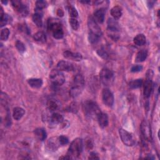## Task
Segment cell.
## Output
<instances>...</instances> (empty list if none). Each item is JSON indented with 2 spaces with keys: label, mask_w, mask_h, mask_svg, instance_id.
Returning <instances> with one entry per match:
<instances>
[{
  "label": "cell",
  "mask_w": 160,
  "mask_h": 160,
  "mask_svg": "<svg viewBox=\"0 0 160 160\" xmlns=\"http://www.w3.org/2000/svg\"><path fill=\"white\" fill-rule=\"evenodd\" d=\"M88 26L89 28L88 39L89 42L92 44L98 42L102 36V31L92 16H89Z\"/></svg>",
  "instance_id": "1"
},
{
  "label": "cell",
  "mask_w": 160,
  "mask_h": 160,
  "mask_svg": "<svg viewBox=\"0 0 160 160\" xmlns=\"http://www.w3.org/2000/svg\"><path fill=\"white\" fill-rule=\"evenodd\" d=\"M84 86V79L82 74H77L74 76L71 82L70 88V95L72 98H76L79 95L83 90Z\"/></svg>",
  "instance_id": "2"
},
{
  "label": "cell",
  "mask_w": 160,
  "mask_h": 160,
  "mask_svg": "<svg viewBox=\"0 0 160 160\" xmlns=\"http://www.w3.org/2000/svg\"><path fill=\"white\" fill-rule=\"evenodd\" d=\"M82 108L85 115L91 118H97L99 114L101 112L96 102L91 100L85 101Z\"/></svg>",
  "instance_id": "3"
},
{
  "label": "cell",
  "mask_w": 160,
  "mask_h": 160,
  "mask_svg": "<svg viewBox=\"0 0 160 160\" xmlns=\"http://www.w3.org/2000/svg\"><path fill=\"white\" fill-rule=\"evenodd\" d=\"M83 148L82 140L81 138H76L74 139L71 143L70 146L68 149V155L71 158H78L82 151Z\"/></svg>",
  "instance_id": "4"
},
{
  "label": "cell",
  "mask_w": 160,
  "mask_h": 160,
  "mask_svg": "<svg viewBox=\"0 0 160 160\" xmlns=\"http://www.w3.org/2000/svg\"><path fill=\"white\" fill-rule=\"evenodd\" d=\"M99 78L103 85L109 86L113 84L114 81V72L109 68H103L99 73Z\"/></svg>",
  "instance_id": "5"
},
{
  "label": "cell",
  "mask_w": 160,
  "mask_h": 160,
  "mask_svg": "<svg viewBox=\"0 0 160 160\" xmlns=\"http://www.w3.org/2000/svg\"><path fill=\"white\" fill-rule=\"evenodd\" d=\"M48 29L52 32V36L57 39H59L63 38L64 36V32L62 28L61 24L56 21H52L50 20L48 22Z\"/></svg>",
  "instance_id": "6"
},
{
  "label": "cell",
  "mask_w": 160,
  "mask_h": 160,
  "mask_svg": "<svg viewBox=\"0 0 160 160\" xmlns=\"http://www.w3.org/2000/svg\"><path fill=\"white\" fill-rule=\"evenodd\" d=\"M146 79L144 82V91L143 94L146 98L150 97L152 91V75L153 72L152 70L149 69L146 73Z\"/></svg>",
  "instance_id": "7"
},
{
  "label": "cell",
  "mask_w": 160,
  "mask_h": 160,
  "mask_svg": "<svg viewBox=\"0 0 160 160\" xmlns=\"http://www.w3.org/2000/svg\"><path fill=\"white\" fill-rule=\"evenodd\" d=\"M49 79L52 83L56 86H61L65 82L63 73L58 69H52L49 74Z\"/></svg>",
  "instance_id": "8"
},
{
  "label": "cell",
  "mask_w": 160,
  "mask_h": 160,
  "mask_svg": "<svg viewBox=\"0 0 160 160\" xmlns=\"http://www.w3.org/2000/svg\"><path fill=\"white\" fill-rule=\"evenodd\" d=\"M119 133L122 142L125 145L128 146H132L135 144V139H134L133 136L126 130L121 128L119 130Z\"/></svg>",
  "instance_id": "9"
},
{
  "label": "cell",
  "mask_w": 160,
  "mask_h": 160,
  "mask_svg": "<svg viewBox=\"0 0 160 160\" xmlns=\"http://www.w3.org/2000/svg\"><path fill=\"white\" fill-rule=\"evenodd\" d=\"M108 31L109 32L111 38L114 39H117L116 36L118 35L116 33L119 31V26L117 20L113 18H109L107 21Z\"/></svg>",
  "instance_id": "10"
},
{
  "label": "cell",
  "mask_w": 160,
  "mask_h": 160,
  "mask_svg": "<svg viewBox=\"0 0 160 160\" xmlns=\"http://www.w3.org/2000/svg\"><path fill=\"white\" fill-rule=\"evenodd\" d=\"M114 96L112 92L108 89L104 88L102 91V101L106 106L112 107L114 104Z\"/></svg>",
  "instance_id": "11"
},
{
  "label": "cell",
  "mask_w": 160,
  "mask_h": 160,
  "mask_svg": "<svg viewBox=\"0 0 160 160\" xmlns=\"http://www.w3.org/2000/svg\"><path fill=\"white\" fill-rule=\"evenodd\" d=\"M11 3L14 9H16L22 16H26L28 14V12H29L28 7L26 5L24 4L21 1H18V0L12 1Z\"/></svg>",
  "instance_id": "12"
},
{
  "label": "cell",
  "mask_w": 160,
  "mask_h": 160,
  "mask_svg": "<svg viewBox=\"0 0 160 160\" xmlns=\"http://www.w3.org/2000/svg\"><path fill=\"white\" fill-rule=\"evenodd\" d=\"M140 129L144 138L148 141H150L151 139V132L149 124L145 120L142 121L141 124Z\"/></svg>",
  "instance_id": "13"
},
{
  "label": "cell",
  "mask_w": 160,
  "mask_h": 160,
  "mask_svg": "<svg viewBox=\"0 0 160 160\" xmlns=\"http://www.w3.org/2000/svg\"><path fill=\"white\" fill-rule=\"evenodd\" d=\"M57 68L59 71H72L74 70L73 64L67 61H60L57 64Z\"/></svg>",
  "instance_id": "14"
},
{
  "label": "cell",
  "mask_w": 160,
  "mask_h": 160,
  "mask_svg": "<svg viewBox=\"0 0 160 160\" xmlns=\"http://www.w3.org/2000/svg\"><path fill=\"white\" fill-rule=\"evenodd\" d=\"M42 10L38 9L37 8L35 9V13L33 14L32 19L34 23L38 26V27H41L42 25Z\"/></svg>",
  "instance_id": "15"
},
{
  "label": "cell",
  "mask_w": 160,
  "mask_h": 160,
  "mask_svg": "<svg viewBox=\"0 0 160 160\" xmlns=\"http://www.w3.org/2000/svg\"><path fill=\"white\" fill-rule=\"evenodd\" d=\"M105 13H106V11L104 8H100V9H96L94 12L93 18L97 23L101 24L104 21Z\"/></svg>",
  "instance_id": "16"
},
{
  "label": "cell",
  "mask_w": 160,
  "mask_h": 160,
  "mask_svg": "<svg viewBox=\"0 0 160 160\" xmlns=\"http://www.w3.org/2000/svg\"><path fill=\"white\" fill-rule=\"evenodd\" d=\"M63 56L65 58L70 60H73L76 61H79L82 59L81 54L79 52H73L70 51H65L63 52Z\"/></svg>",
  "instance_id": "17"
},
{
  "label": "cell",
  "mask_w": 160,
  "mask_h": 160,
  "mask_svg": "<svg viewBox=\"0 0 160 160\" xmlns=\"http://www.w3.org/2000/svg\"><path fill=\"white\" fill-rule=\"evenodd\" d=\"M97 119H98L99 125L101 128H104L106 126H108L109 123V120H108V116L106 113L101 112L98 116Z\"/></svg>",
  "instance_id": "18"
},
{
  "label": "cell",
  "mask_w": 160,
  "mask_h": 160,
  "mask_svg": "<svg viewBox=\"0 0 160 160\" xmlns=\"http://www.w3.org/2000/svg\"><path fill=\"white\" fill-rule=\"evenodd\" d=\"M61 146L59 137H52L50 138L48 141V146L50 149L52 151H56Z\"/></svg>",
  "instance_id": "19"
},
{
  "label": "cell",
  "mask_w": 160,
  "mask_h": 160,
  "mask_svg": "<svg viewBox=\"0 0 160 160\" xmlns=\"http://www.w3.org/2000/svg\"><path fill=\"white\" fill-rule=\"evenodd\" d=\"M24 113H25V111L24 110V109L20 107H16L13 109V111H12L13 118L15 120L18 121L22 118Z\"/></svg>",
  "instance_id": "20"
},
{
  "label": "cell",
  "mask_w": 160,
  "mask_h": 160,
  "mask_svg": "<svg viewBox=\"0 0 160 160\" xmlns=\"http://www.w3.org/2000/svg\"><path fill=\"white\" fill-rule=\"evenodd\" d=\"M111 14L112 15L113 19H114L116 20L119 19L121 17V16L122 14L121 8H120L118 6H114L111 9Z\"/></svg>",
  "instance_id": "21"
},
{
  "label": "cell",
  "mask_w": 160,
  "mask_h": 160,
  "mask_svg": "<svg viewBox=\"0 0 160 160\" xmlns=\"http://www.w3.org/2000/svg\"><path fill=\"white\" fill-rule=\"evenodd\" d=\"M34 134L35 136L40 141H44L46 138V132L44 129L42 128H36L34 131Z\"/></svg>",
  "instance_id": "22"
},
{
  "label": "cell",
  "mask_w": 160,
  "mask_h": 160,
  "mask_svg": "<svg viewBox=\"0 0 160 160\" xmlns=\"http://www.w3.org/2000/svg\"><path fill=\"white\" fill-rule=\"evenodd\" d=\"M29 85L32 88H39L42 85V81L39 78H31L28 80Z\"/></svg>",
  "instance_id": "23"
},
{
  "label": "cell",
  "mask_w": 160,
  "mask_h": 160,
  "mask_svg": "<svg viewBox=\"0 0 160 160\" xmlns=\"http://www.w3.org/2000/svg\"><path fill=\"white\" fill-rule=\"evenodd\" d=\"M133 41L136 45L141 46L146 43V38L143 34H138L134 38Z\"/></svg>",
  "instance_id": "24"
},
{
  "label": "cell",
  "mask_w": 160,
  "mask_h": 160,
  "mask_svg": "<svg viewBox=\"0 0 160 160\" xmlns=\"http://www.w3.org/2000/svg\"><path fill=\"white\" fill-rule=\"evenodd\" d=\"M148 57V51L146 49H142L139 51L136 56V61L138 62H141L146 59Z\"/></svg>",
  "instance_id": "25"
},
{
  "label": "cell",
  "mask_w": 160,
  "mask_h": 160,
  "mask_svg": "<svg viewBox=\"0 0 160 160\" xmlns=\"http://www.w3.org/2000/svg\"><path fill=\"white\" fill-rule=\"evenodd\" d=\"M34 39L40 43H44L46 41V36L44 32L38 31L33 36Z\"/></svg>",
  "instance_id": "26"
},
{
  "label": "cell",
  "mask_w": 160,
  "mask_h": 160,
  "mask_svg": "<svg viewBox=\"0 0 160 160\" xmlns=\"http://www.w3.org/2000/svg\"><path fill=\"white\" fill-rule=\"evenodd\" d=\"M48 109L51 111H54L58 109L59 104L58 101L54 99H50L47 102Z\"/></svg>",
  "instance_id": "27"
},
{
  "label": "cell",
  "mask_w": 160,
  "mask_h": 160,
  "mask_svg": "<svg viewBox=\"0 0 160 160\" xmlns=\"http://www.w3.org/2000/svg\"><path fill=\"white\" fill-rule=\"evenodd\" d=\"M11 18L6 13L3 12L2 8H1V27H3L4 26L6 25L8 22H9Z\"/></svg>",
  "instance_id": "28"
},
{
  "label": "cell",
  "mask_w": 160,
  "mask_h": 160,
  "mask_svg": "<svg viewBox=\"0 0 160 160\" xmlns=\"http://www.w3.org/2000/svg\"><path fill=\"white\" fill-rule=\"evenodd\" d=\"M63 117L58 112H54L51 116V121L53 124H59L63 122Z\"/></svg>",
  "instance_id": "29"
},
{
  "label": "cell",
  "mask_w": 160,
  "mask_h": 160,
  "mask_svg": "<svg viewBox=\"0 0 160 160\" xmlns=\"http://www.w3.org/2000/svg\"><path fill=\"white\" fill-rule=\"evenodd\" d=\"M142 84V80L141 79H137L131 81L129 82V88L131 89H137L140 88Z\"/></svg>",
  "instance_id": "30"
},
{
  "label": "cell",
  "mask_w": 160,
  "mask_h": 160,
  "mask_svg": "<svg viewBox=\"0 0 160 160\" xmlns=\"http://www.w3.org/2000/svg\"><path fill=\"white\" fill-rule=\"evenodd\" d=\"M9 30L8 28H4L1 31V39L2 41H6L9 36Z\"/></svg>",
  "instance_id": "31"
},
{
  "label": "cell",
  "mask_w": 160,
  "mask_h": 160,
  "mask_svg": "<svg viewBox=\"0 0 160 160\" xmlns=\"http://www.w3.org/2000/svg\"><path fill=\"white\" fill-rule=\"evenodd\" d=\"M69 24L71 26V28L74 30H77L79 28V23L77 18H71L69 19Z\"/></svg>",
  "instance_id": "32"
},
{
  "label": "cell",
  "mask_w": 160,
  "mask_h": 160,
  "mask_svg": "<svg viewBox=\"0 0 160 160\" xmlns=\"http://www.w3.org/2000/svg\"><path fill=\"white\" fill-rule=\"evenodd\" d=\"M68 11H69V14L71 18H78V12L74 7H73V6L69 7Z\"/></svg>",
  "instance_id": "33"
},
{
  "label": "cell",
  "mask_w": 160,
  "mask_h": 160,
  "mask_svg": "<svg viewBox=\"0 0 160 160\" xmlns=\"http://www.w3.org/2000/svg\"><path fill=\"white\" fill-rule=\"evenodd\" d=\"M48 6V4H47V2L45 1H42V0H39V1H37L36 2V6L37 9H43L44 8H46Z\"/></svg>",
  "instance_id": "34"
},
{
  "label": "cell",
  "mask_w": 160,
  "mask_h": 160,
  "mask_svg": "<svg viewBox=\"0 0 160 160\" xmlns=\"http://www.w3.org/2000/svg\"><path fill=\"white\" fill-rule=\"evenodd\" d=\"M16 48L20 52H23L26 50V47L24 44L20 41H17L16 42Z\"/></svg>",
  "instance_id": "35"
},
{
  "label": "cell",
  "mask_w": 160,
  "mask_h": 160,
  "mask_svg": "<svg viewBox=\"0 0 160 160\" xmlns=\"http://www.w3.org/2000/svg\"><path fill=\"white\" fill-rule=\"evenodd\" d=\"M98 54L99 56H101L102 58L103 59H107L108 57V54L107 53V52L105 51L104 49L102 48V49H100L98 51Z\"/></svg>",
  "instance_id": "36"
},
{
  "label": "cell",
  "mask_w": 160,
  "mask_h": 160,
  "mask_svg": "<svg viewBox=\"0 0 160 160\" xmlns=\"http://www.w3.org/2000/svg\"><path fill=\"white\" fill-rule=\"evenodd\" d=\"M59 142H60V144L61 146H64V145H66L69 142V139L68 138L65 136H60L59 137Z\"/></svg>",
  "instance_id": "37"
},
{
  "label": "cell",
  "mask_w": 160,
  "mask_h": 160,
  "mask_svg": "<svg viewBox=\"0 0 160 160\" xmlns=\"http://www.w3.org/2000/svg\"><path fill=\"white\" fill-rule=\"evenodd\" d=\"M68 110L69 111H71V112H76L77 111H78V107H77V105L76 103L73 102V103H71L68 108Z\"/></svg>",
  "instance_id": "38"
},
{
  "label": "cell",
  "mask_w": 160,
  "mask_h": 160,
  "mask_svg": "<svg viewBox=\"0 0 160 160\" xmlns=\"http://www.w3.org/2000/svg\"><path fill=\"white\" fill-rule=\"evenodd\" d=\"M142 66L141 65H134L133 66L131 69V71L132 72H139L141 71H142Z\"/></svg>",
  "instance_id": "39"
},
{
  "label": "cell",
  "mask_w": 160,
  "mask_h": 160,
  "mask_svg": "<svg viewBox=\"0 0 160 160\" xmlns=\"http://www.w3.org/2000/svg\"><path fill=\"white\" fill-rule=\"evenodd\" d=\"M89 159H99V157L98 156V154H97L96 152H91L90 153Z\"/></svg>",
  "instance_id": "40"
},
{
  "label": "cell",
  "mask_w": 160,
  "mask_h": 160,
  "mask_svg": "<svg viewBox=\"0 0 160 160\" xmlns=\"http://www.w3.org/2000/svg\"><path fill=\"white\" fill-rule=\"evenodd\" d=\"M86 146L89 149H91L93 146V142H92V141L90 139H89L87 141H86Z\"/></svg>",
  "instance_id": "41"
},
{
  "label": "cell",
  "mask_w": 160,
  "mask_h": 160,
  "mask_svg": "<svg viewBox=\"0 0 160 160\" xmlns=\"http://www.w3.org/2000/svg\"><path fill=\"white\" fill-rule=\"evenodd\" d=\"M148 5L151 4V6H150V7H152V6H153V4L154 3V1H148Z\"/></svg>",
  "instance_id": "42"
},
{
  "label": "cell",
  "mask_w": 160,
  "mask_h": 160,
  "mask_svg": "<svg viewBox=\"0 0 160 160\" xmlns=\"http://www.w3.org/2000/svg\"><path fill=\"white\" fill-rule=\"evenodd\" d=\"M80 2H82V3H84V4H88V3H90L91 2V1H81Z\"/></svg>",
  "instance_id": "43"
}]
</instances>
